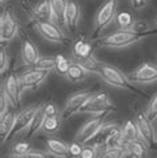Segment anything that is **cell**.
<instances>
[{"label":"cell","instance_id":"cell-12","mask_svg":"<svg viewBox=\"0 0 157 158\" xmlns=\"http://www.w3.org/2000/svg\"><path fill=\"white\" fill-rule=\"evenodd\" d=\"M48 74H49V72L37 71V69H29V71L23 72L21 74H19V81H20L21 89L27 90V89L40 86L43 82L47 80Z\"/></svg>","mask_w":157,"mask_h":158},{"label":"cell","instance_id":"cell-11","mask_svg":"<svg viewBox=\"0 0 157 158\" xmlns=\"http://www.w3.org/2000/svg\"><path fill=\"white\" fill-rule=\"evenodd\" d=\"M130 81L133 84L149 85L157 81V67L151 63H144L130 74Z\"/></svg>","mask_w":157,"mask_h":158},{"label":"cell","instance_id":"cell-18","mask_svg":"<svg viewBox=\"0 0 157 158\" xmlns=\"http://www.w3.org/2000/svg\"><path fill=\"white\" fill-rule=\"evenodd\" d=\"M16 125V113L10 110L3 118H0V137H2V143H4L8 138H11Z\"/></svg>","mask_w":157,"mask_h":158},{"label":"cell","instance_id":"cell-28","mask_svg":"<svg viewBox=\"0 0 157 158\" xmlns=\"http://www.w3.org/2000/svg\"><path fill=\"white\" fill-rule=\"evenodd\" d=\"M33 69H37V71H44V72H51L56 69V59L55 57H40L37 60V63L35 64Z\"/></svg>","mask_w":157,"mask_h":158},{"label":"cell","instance_id":"cell-23","mask_svg":"<svg viewBox=\"0 0 157 158\" xmlns=\"http://www.w3.org/2000/svg\"><path fill=\"white\" fill-rule=\"evenodd\" d=\"M92 55L93 53H92V44L91 43L83 40V39L75 43V45H73V56L77 59V61L84 60Z\"/></svg>","mask_w":157,"mask_h":158},{"label":"cell","instance_id":"cell-37","mask_svg":"<svg viewBox=\"0 0 157 158\" xmlns=\"http://www.w3.org/2000/svg\"><path fill=\"white\" fill-rule=\"evenodd\" d=\"M83 149H84V145H81L77 141H73L71 145H69V157L71 158H80Z\"/></svg>","mask_w":157,"mask_h":158},{"label":"cell","instance_id":"cell-27","mask_svg":"<svg viewBox=\"0 0 157 158\" xmlns=\"http://www.w3.org/2000/svg\"><path fill=\"white\" fill-rule=\"evenodd\" d=\"M45 117H47V116L44 114V112H43V109H41V106H40L39 112L36 113V116H35V118L32 120L31 125H29V128L27 129V135H28V137H32V135H35L39 130L43 128V124H44Z\"/></svg>","mask_w":157,"mask_h":158},{"label":"cell","instance_id":"cell-33","mask_svg":"<svg viewBox=\"0 0 157 158\" xmlns=\"http://www.w3.org/2000/svg\"><path fill=\"white\" fill-rule=\"evenodd\" d=\"M145 113H146V116L149 117L151 121L157 120V93L153 96V97H152V100H151L149 105H148Z\"/></svg>","mask_w":157,"mask_h":158},{"label":"cell","instance_id":"cell-31","mask_svg":"<svg viewBox=\"0 0 157 158\" xmlns=\"http://www.w3.org/2000/svg\"><path fill=\"white\" fill-rule=\"evenodd\" d=\"M128 156L125 148H115V149H105L100 153L99 158H125Z\"/></svg>","mask_w":157,"mask_h":158},{"label":"cell","instance_id":"cell-35","mask_svg":"<svg viewBox=\"0 0 157 158\" xmlns=\"http://www.w3.org/2000/svg\"><path fill=\"white\" fill-rule=\"evenodd\" d=\"M97 146H89V145H84V149L81 152L80 158H99Z\"/></svg>","mask_w":157,"mask_h":158},{"label":"cell","instance_id":"cell-4","mask_svg":"<svg viewBox=\"0 0 157 158\" xmlns=\"http://www.w3.org/2000/svg\"><path fill=\"white\" fill-rule=\"evenodd\" d=\"M112 109H115V104H113L111 97L104 92H99V93H93L91 96V98L85 102L80 113H87V114H92V116H101V114H107Z\"/></svg>","mask_w":157,"mask_h":158},{"label":"cell","instance_id":"cell-41","mask_svg":"<svg viewBox=\"0 0 157 158\" xmlns=\"http://www.w3.org/2000/svg\"><path fill=\"white\" fill-rule=\"evenodd\" d=\"M10 158H27V157H15V156H11Z\"/></svg>","mask_w":157,"mask_h":158},{"label":"cell","instance_id":"cell-19","mask_svg":"<svg viewBox=\"0 0 157 158\" xmlns=\"http://www.w3.org/2000/svg\"><path fill=\"white\" fill-rule=\"evenodd\" d=\"M141 139L140 131H138L137 124L134 120H126L123 125V145L126 146L128 143Z\"/></svg>","mask_w":157,"mask_h":158},{"label":"cell","instance_id":"cell-13","mask_svg":"<svg viewBox=\"0 0 157 158\" xmlns=\"http://www.w3.org/2000/svg\"><path fill=\"white\" fill-rule=\"evenodd\" d=\"M39 109H40L39 105H31V106L25 108L21 112L17 113L16 114V125H15V129H14V133H12L11 138L15 137L17 133H20V131H23V130L27 131L32 120L35 118V116H36V113L39 112Z\"/></svg>","mask_w":157,"mask_h":158},{"label":"cell","instance_id":"cell-32","mask_svg":"<svg viewBox=\"0 0 157 158\" xmlns=\"http://www.w3.org/2000/svg\"><path fill=\"white\" fill-rule=\"evenodd\" d=\"M31 145L27 141H21V142H17L14 148H12V154L11 156H15V157H25L31 152Z\"/></svg>","mask_w":157,"mask_h":158},{"label":"cell","instance_id":"cell-6","mask_svg":"<svg viewBox=\"0 0 157 158\" xmlns=\"http://www.w3.org/2000/svg\"><path fill=\"white\" fill-rule=\"evenodd\" d=\"M134 121L137 124V128H138V131H140L142 141L149 148L156 146V142H157L156 129L153 126V122L146 116V113L141 110H136V118H134Z\"/></svg>","mask_w":157,"mask_h":158},{"label":"cell","instance_id":"cell-10","mask_svg":"<svg viewBox=\"0 0 157 158\" xmlns=\"http://www.w3.org/2000/svg\"><path fill=\"white\" fill-rule=\"evenodd\" d=\"M2 92L8 97V100L11 101L12 106H19L21 102V85L19 81V76H16L15 73H10L7 76V78L3 82V89Z\"/></svg>","mask_w":157,"mask_h":158},{"label":"cell","instance_id":"cell-40","mask_svg":"<svg viewBox=\"0 0 157 158\" xmlns=\"http://www.w3.org/2000/svg\"><path fill=\"white\" fill-rule=\"evenodd\" d=\"M146 2L148 0H130V4H132V7L134 8V10L140 11L146 6Z\"/></svg>","mask_w":157,"mask_h":158},{"label":"cell","instance_id":"cell-8","mask_svg":"<svg viewBox=\"0 0 157 158\" xmlns=\"http://www.w3.org/2000/svg\"><path fill=\"white\" fill-rule=\"evenodd\" d=\"M93 93L89 90H81V92H76L72 96H69L67 102H65L63 110H62V117L64 120L72 117L76 113H80L83 106L85 105V102L91 98V96Z\"/></svg>","mask_w":157,"mask_h":158},{"label":"cell","instance_id":"cell-45","mask_svg":"<svg viewBox=\"0 0 157 158\" xmlns=\"http://www.w3.org/2000/svg\"><path fill=\"white\" fill-rule=\"evenodd\" d=\"M129 158H133V157H130V156H129Z\"/></svg>","mask_w":157,"mask_h":158},{"label":"cell","instance_id":"cell-30","mask_svg":"<svg viewBox=\"0 0 157 158\" xmlns=\"http://www.w3.org/2000/svg\"><path fill=\"white\" fill-rule=\"evenodd\" d=\"M55 59H56V72H57L60 76H67L69 67H71L72 63H69V60L65 57L64 55H57Z\"/></svg>","mask_w":157,"mask_h":158},{"label":"cell","instance_id":"cell-25","mask_svg":"<svg viewBox=\"0 0 157 158\" xmlns=\"http://www.w3.org/2000/svg\"><path fill=\"white\" fill-rule=\"evenodd\" d=\"M134 20L133 19V15L128 11H121L116 15V19H115V23L116 25L119 27V29H132L133 24H134Z\"/></svg>","mask_w":157,"mask_h":158},{"label":"cell","instance_id":"cell-17","mask_svg":"<svg viewBox=\"0 0 157 158\" xmlns=\"http://www.w3.org/2000/svg\"><path fill=\"white\" fill-rule=\"evenodd\" d=\"M47 152H49L56 158H71L69 157V145H67L62 139L48 138L45 139Z\"/></svg>","mask_w":157,"mask_h":158},{"label":"cell","instance_id":"cell-3","mask_svg":"<svg viewBox=\"0 0 157 158\" xmlns=\"http://www.w3.org/2000/svg\"><path fill=\"white\" fill-rule=\"evenodd\" d=\"M117 7H119V0H107L100 6L93 21L95 36H99L116 19Z\"/></svg>","mask_w":157,"mask_h":158},{"label":"cell","instance_id":"cell-15","mask_svg":"<svg viewBox=\"0 0 157 158\" xmlns=\"http://www.w3.org/2000/svg\"><path fill=\"white\" fill-rule=\"evenodd\" d=\"M40 59V52L39 48L35 45V43L31 39H25L21 44V60L23 64L27 67H35L37 60Z\"/></svg>","mask_w":157,"mask_h":158},{"label":"cell","instance_id":"cell-34","mask_svg":"<svg viewBox=\"0 0 157 158\" xmlns=\"http://www.w3.org/2000/svg\"><path fill=\"white\" fill-rule=\"evenodd\" d=\"M11 106H12L11 101L8 100L7 96L2 92V96H0V118H3L8 112H10Z\"/></svg>","mask_w":157,"mask_h":158},{"label":"cell","instance_id":"cell-29","mask_svg":"<svg viewBox=\"0 0 157 158\" xmlns=\"http://www.w3.org/2000/svg\"><path fill=\"white\" fill-rule=\"evenodd\" d=\"M43 131L47 134H55L60 130V120L59 117H45L43 124Z\"/></svg>","mask_w":157,"mask_h":158},{"label":"cell","instance_id":"cell-24","mask_svg":"<svg viewBox=\"0 0 157 158\" xmlns=\"http://www.w3.org/2000/svg\"><path fill=\"white\" fill-rule=\"evenodd\" d=\"M52 10H53V15L56 17V24L59 27L65 25V8H67V0H49Z\"/></svg>","mask_w":157,"mask_h":158},{"label":"cell","instance_id":"cell-14","mask_svg":"<svg viewBox=\"0 0 157 158\" xmlns=\"http://www.w3.org/2000/svg\"><path fill=\"white\" fill-rule=\"evenodd\" d=\"M80 16H81V10L80 4L76 0H67V8H65V27L69 32H76V29L80 23Z\"/></svg>","mask_w":157,"mask_h":158},{"label":"cell","instance_id":"cell-2","mask_svg":"<svg viewBox=\"0 0 157 158\" xmlns=\"http://www.w3.org/2000/svg\"><path fill=\"white\" fill-rule=\"evenodd\" d=\"M99 76L103 78V81H105L107 84H109L115 88L130 90V92H137V89L133 86V82L130 81V78L126 77L119 68L113 67V65L103 64L101 72H100Z\"/></svg>","mask_w":157,"mask_h":158},{"label":"cell","instance_id":"cell-21","mask_svg":"<svg viewBox=\"0 0 157 158\" xmlns=\"http://www.w3.org/2000/svg\"><path fill=\"white\" fill-rule=\"evenodd\" d=\"M126 149V153L128 156L133 157V158H146L148 156V145L142 141V139H137V141H133L128 143L126 146H124Z\"/></svg>","mask_w":157,"mask_h":158},{"label":"cell","instance_id":"cell-16","mask_svg":"<svg viewBox=\"0 0 157 158\" xmlns=\"http://www.w3.org/2000/svg\"><path fill=\"white\" fill-rule=\"evenodd\" d=\"M33 17L37 21H52L56 24V17L53 15L49 0H43L39 4H36L33 8ZM62 28V27H60Z\"/></svg>","mask_w":157,"mask_h":158},{"label":"cell","instance_id":"cell-38","mask_svg":"<svg viewBox=\"0 0 157 158\" xmlns=\"http://www.w3.org/2000/svg\"><path fill=\"white\" fill-rule=\"evenodd\" d=\"M8 67H10V57H8L6 49H2L0 52V74H3L7 72Z\"/></svg>","mask_w":157,"mask_h":158},{"label":"cell","instance_id":"cell-36","mask_svg":"<svg viewBox=\"0 0 157 158\" xmlns=\"http://www.w3.org/2000/svg\"><path fill=\"white\" fill-rule=\"evenodd\" d=\"M41 109L47 117H57L59 116V109L53 102H45L41 106Z\"/></svg>","mask_w":157,"mask_h":158},{"label":"cell","instance_id":"cell-44","mask_svg":"<svg viewBox=\"0 0 157 158\" xmlns=\"http://www.w3.org/2000/svg\"><path fill=\"white\" fill-rule=\"evenodd\" d=\"M155 148H156V149H157V142H156V146H155Z\"/></svg>","mask_w":157,"mask_h":158},{"label":"cell","instance_id":"cell-39","mask_svg":"<svg viewBox=\"0 0 157 158\" xmlns=\"http://www.w3.org/2000/svg\"><path fill=\"white\" fill-rule=\"evenodd\" d=\"M25 157L27 158H56L49 152H40V150H31Z\"/></svg>","mask_w":157,"mask_h":158},{"label":"cell","instance_id":"cell-43","mask_svg":"<svg viewBox=\"0 0 157 158\" xmlns=\"http://www.w3.org/2000/svg\"><path fill=\"white\" fill-rule=\"evenodd\" d=\"M0 2H2V3H4V2H6V0H0Z\"/></svg>","mask_w":157,"mask_h":158},{"label":"cell","instance_id":"cell-5","mask_svg":"<svg viewBox=\"0 0 157 158\" xmlns=\"http://www.w3.org/2000/svg\"><path fill=\"white\" fill-rule=\"evenodd\" d=\"M104 124H105V114L95 116L92 118H89L77 130V133L75 134V141L80 142L81 145H87L97 137L99 131L101 130Z\"/></svg>","mask_w":157,"mask_h":158},{"label":"cell","instance_id":"cell-1","mask_svg":"<svg viewBox=\"0 0 157 158\" xmlns=\"http://www.w3.org/2000/svg\"><path fill=\"white\" fill-rule=\"evenodd\" d=\"M157 32H149V33H138L133 29H119L116 32H112L107 36L100 39V45L107 48H125L129 47L134 43L141 41L149 35H155Z\"/></svg>","mask_w":157,"mask_h":158},{"label":"cell","instance_id":"cell-7","mask_svg":"<svg viewBox=\"0 0 157 158\" xmlns=\"http://www.w3.org/2000/svg\"><path fill=\"white\" fill-rule=\"evenodd\" d=\"M33 24H35V28H36L37 32L48 41L64 44L68 40L67 36H65V33L62 31V28H60L57 24L52 23V21H37V20H35Z\"/></svg>","mask_w":157,"mask_h":158},{"label":"cell","instance_id":"cell-42","mask_svg":"<svg viewBox=\"0 0 157 158\" xmlns=\"http://www.w3.org/2000/svg\"><path fill=\"white\" fill-rule=\"evenodd\" d=\"M155 23H156V25H157V17H156V19H155Z\"/></svg>","mask_w":157,"mask_h":158},{"label":"cell","instance_id":"cell-20","mask_svg":"<svg viewBox=\"0 0 157 158\" xmlns=\"http://www.w3.org/2000/svg\"><path fill=\"white\" fill-rule=\"evenodd\" d=\"M103 145L105 149L124 148V145H123V126L117 125L115 129H112L109 131V134L104 138Z\"/></svg>","mask_w":157,"mask_h":158},{"label":"cell","instance_id":"cell-9","mask_svg":"<svg viewBox=\"0 0 157 158\" xmlns=\"http://www.w3.org/2000/svg\"><path fill=\"white\" fill-rule=\"evenodd\" d=\"M20 25L11 11H4L0 17V41L8 43L19 33Z\"/></svg>","mask_w":157,"mask_h":158},{"label":"cell","instance_id":"cell-46","mask_svg":"<svg viewBox=\"0 0 157 158\" xmlns=\"http://www.w3.org/2000/svg\"><path fill=\"white\" fill-rule=\"evenodd\" d=\"M155 121H157V120H155Z\"/></svg>","mask_w":157,"mask_h":158},{"label":"cell","instance_id":"cell-26","mask_svg":"<svg viewBox=\"0 0 157 158\" xmlns=\"http://www.w3.org/2000/svg\"><path fill=\"white\" fill-rule=\"evenodd\" d=\"M80 65H83L88 73H93V74H100L101 72V67H103V63H100V61L95 57V56H89V57H87L84 60H80L77 61Z\"/></svg>","mask_w":157,"mask_h":158},{"label":"cell","instance_id":"cell-22","mask_svg":"<svg viewBox=\"0 0 157 158\" xmlns=\"http://www.w3.org/2000/svg\"><path fill=\"white\" fill-rule=\"evenodd\" d=\"M88 71L83 67V65H80L76 61V63H72L71 67H69V71L67 73V77L71 82H81L84 81L87 77H88Z\"/></svg>","mask_w":157,"mask_h":158}]
</instances>
